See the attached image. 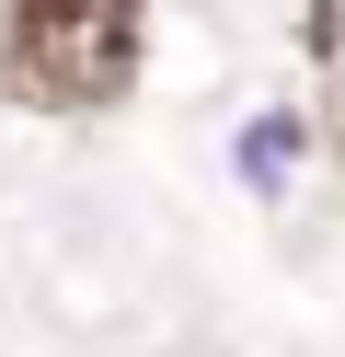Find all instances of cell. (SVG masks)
<instances>
[{
    "label": "cell",
    "mask_w": 345,
    "mask_h": 357,
    "mask_svg": "<svg viewBox=\"0 0 345 357\" xmlns=\"http://www.w3.org/2000/svg\"><path fill=\"white\" fill-rule=\"evenodd\" d=\"M138 81V0H12L0 12V93L46 116H104Z\"/></svg>",
    "instance_id": "obj_1"
},
{
    "label": "cell",
    "mask_w": 345,
    "mask_h": 357,
    "mask_svg": "<svg viewBox=\"0 0 345 357\" xmlns=\"http://www.w3.org/2000/svg\"><path fill=\"white\" fill-rule=\"evenodd\" d=\"M288 150H299V127H253V150H242V173H253V185H276V173H288Z\"/></svg>",
    "instance_id": "obj_2"
},
{
    "label": "cell",
    "mask_w": 345,
    "mask_h": 357,
    "mask_svg": "<svg viewBox=\"0 0 345 357\" xmlns=\"http://www.w3.org/2000/svg\"><path fill=\"white\" fill-rule=\"evenodd\" d=\"M299 35H311V47H345V0H322V12H311Z\"/></svg>",
    "instance_id": "obj_3"
}]
</instances>
